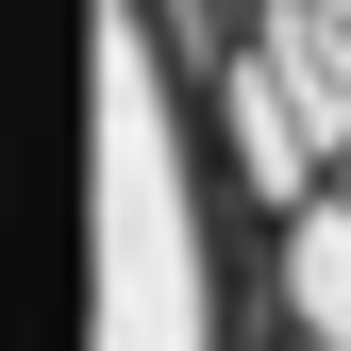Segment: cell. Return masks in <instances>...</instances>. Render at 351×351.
<instances>
[{"label": "cell", "instance_id": "obj_2", "mask_svg": "<svg viewBox=\"0 0 351 351\" xmlns=\"http://www.w3.org/2000/svg\"><path fill=\"white\" fill-rule=\"evenodd\" d=\"M268 234H285V335L351 351V184H318L301 217H268Z\"/></svg>", "mask_w": 351, "mask_h": 351}, {"label": "cell", "instance_id": "obj_4", "mask_svg": "<svg viewBox=\"0 0 351 351\" xmlns=\"http://www.w3.org/2000/svg\"><path fill=\"white\" fill-rule=\"evenodd\" d=\"M335 17H351V0H335Z\"/></svg>", "mask_w": 351, "mask_h": 351}, {"label": "cell", "instance_id": "obj_3", "mask_svg": "<svg viewBox=\"0 0 351 351\" xmlns=\"http://www.w3.org/2000/svg\"><path fill=\"white\" fill-rule=\"evenodd\" d=\"M285 351H335V335H285Z\"/></svg>", "mask_w": 351, "mask_h": 351}, {"label": "cell", "instance_id": "obj_1", "mask_svg": "<svg viewBox=\"0 0 351 351\" xmlns=\"http://www.w3.org/2000/svg\"><path fill=\"white\" fill-rule=\"evenodd\" d=\"M117 351H217V217L184 167L167 0H117Z\"/></svg>", "mask_w": 351, "mask_h": 351}]
</instances>
